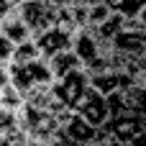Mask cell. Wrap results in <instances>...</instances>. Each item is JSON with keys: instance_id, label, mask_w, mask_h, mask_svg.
<instances>
[{"instance_id": "cell-12", "label": "cell", "mask_w": 146, "mask_h": 146, "mask_svg": "<svg viewBox=\"0 0 146 146\" xmlns=\"http://www.w3.org/2000/svg\"><path fill=\"white\" fill-rule=\"evenodd\" d=\"M33 59H41V54H38L36 44H33V38H28V41H21V44L13 46L8 62H13V64H26V62H33Z\"/></svg>"}, {"instance_id": "cell-10", "label": "cell", "mask_w": 146, "mask_h": 146, "mask_svg": "<svg viewBox=\"0 0 146 146\" xmlns=\"http://www.w3.org/2000/svg\"><path fill=\"white\" fill-rule=\"evenodd\" d=\"M18 8H21V5H15V8L8 10L5 15H0V31H3V36H5L13 46L21 44V41H28V38H31V31H28V26L23 23Z\"/></svg>"}, {"instance_id": "cell-5", "label": "cell", "mask_w": 146, "mask_h": 146, "mask_svg": "<svg viewBox=\"0 0 146 146\" xmlns=\"http://www.w3.org/2000/svg\"><path fill=\"white\" fill-rule=\"evenodd\" d=\"M100 128H103L110 139H115V141H121V144L126 146L128 141H133L141 131H146V118H144V115H139L136 110H131V113L110 115Z\"/></svg>"}, {"instance_id": "cell-4", "label": "cell", "mask_w": 146, "mask_h": 146, "mask_svg": "<svg viewBox=\"0 0 146 146\" xmlns=\"http://www.w3.org/2000/svg\"><path fill=\"white\" fill-rule=\"evenodd\" d=\"M87 85H90V77H87V72L80 67V69H72V72L56 77V80L51 82V90H54L56 100H59L64 108H74L77 100L82 98V92L87 90Z\"/></svg>"}, {"instance_id": "cell-13", "label": "cell", "mask_w": 146, "mask_h": 146, "mask_svg": "<svg viewBox=\"0 0 146 146\" xmlns=\"http://www.w3.org/2000/svg\"><path fill=\"white\" fill-rule=\"evenodd\" d=\"M110 13H113V10H110L103 0L90 3V5H87V26H100V23H103Z\"/></svg>"}, {"instance_id": "cell-8", "label": "cell", "mask_w": 146, "mask_h": 146, "mask_svg": "<svg viewBox=\"0 0 146 146\" xmlns=\"http://www.w3.org/2000/svg\"><path fill=\"white\" fill-rule=\"evenodd\" d=\"M33 44H36V49L44 59H51L54 54H59L64 49H72V36L51 26V28L41 31L38 36H33Z\"/></svg>"}, {"instance_id": "cell-2", "label": "cell", "mask_w": 146, "mask_h": 146, "mask_svg": "<svg viewBox=\"0 0 146 146\" xmlns=\"http://www.w3.org/2000/svg\"><path fill=\"white\" fill-rule=\"evenodd\" d=\"M8 69H10V85L26 95L31 87L36 85H49L54 82V74L49 69V62L41 56V59H33V62H26V64H13L8 62Z\"/></svg>"}, {"instance_id": "cell-9", "label": "cell", "mask_w": 146, "mask_h": 146, "mask_svg": "<svg viewBox=\"0 0 146 146\" xmlns=\"http://www.w3.org/2000/svg\"><path fill=\"white\" fill-rule=\"evenodd\" d=\"M90 77V85L103 92V95H110L115 90H128L133 85V77L123 69H105V72H95V74H87Z\"/></svg>"}, {"instance_id": "cell-3", "label": "cell", "mask_w": 146, "mask_h": 146, "mask_svg": "<svg viewBox=\"0 0 146 146\" xmlns=\"http://www.w3.org/2000/svg\"><path fill=\"white\" fill-rule=\"evenodd\" d=\"M110 49H115V51H121L131 59L146 54V28L141 26V21L139 18H126L123 28L110 38Z\"/></svg>"}, {"instance_id": "cell-11", "label": "cell", "mask_w": 146, "mask_h": 146, "mask_svg": "<svg viewBox=\"0 0 146 146\" xmlns=\"http://www.w3.org/2000/svg\"><path fill=\"white\" fill-rule=\"evenodd\" d=\"M46 62H49V69H51V74H54V80L62 77V74H67V72H72V69H80V67H82L80 56H77L72 49H64V51L54 54L51 59H46Z\"/></svg>"}, {"instance_id": "cell-15", "label": "cell", "mask_w": 146, "mask_h": 146, "mask_svg": "<svg viewBox=\"0 0 146 146\" xmlns=\"http://www.w3.org/2000/svg\"><path fill=\"white\" fill-rule=\"evenodd\" d=\"M10 51H13V44L3 36V31H0V62H8V59H10Z\"/></svg>"}, {"instance_id": "cell-17", "label": "cell", "mask_w": 146, "mask_h": 146, "mask_svg": "<svg viewBox=\"0 0 146 146\" xmlns=\"http://www.w3.org/2000/svg\"><path fill=\"white\" fill-rule=\"evenodd\" d=\"M90 146H123L121 141H115V139H103V141H95V144Z\"/></svg>"}, {"instance_id": "cell-1", "label": "cell", "mask_w": 146, "mask_h": 146, "mask_svg": "<svg viewBox=\"0 0 146 146\" xmlns=\"http://www.w3.org/2000/svg\"><path fill=\"white\" fill-rule=\"evenodd\" d=\"M15 121H18V128L23 131L26 139L36 141V144H44L49 136H54L59 131V118L56 113L51 110H41L31 103H21L18 110H15Z\"/></svg>"}, {"instance_id": "cell-18", "label": "cell", "mask_w": 146, "mask_h": 146, "mask_svg": "<svg viewBox=\"0 0 146 146\" xmlns=\"http://www.w3.org/2000/svg\"><path fill=\"white\" fill-rule=\"evenodd\" d=\"M10 146H41V144H36L31 139H23V141H15V144H10Z\"/></svg>"}, {"instance_id": "cell-6", "label": "cell", "mask_w": 146, "mask_h": 146, "mask_svg": "<svg viewBox=\"0 0 146 146\" xmlns=\"http://www.w3.org/2000/svg\"><path fill=\"white\" fill-rule=\"evenodd\" d=\"M18 10H21L23 23H26L28 31H31V38L54 26L56 8H51L46 0H21V8H18Z\"/></svg>"}, {"instance_id": "cell-19", "label": "cell", "mask_w": 146, "mask_h": 146, "mask_svg": "<svg viewBox=\"0 0 146 146\" xmlns=\"http://www.w3.org/2000/svg\"><path fill=\"white\" fill-rule=\"evenodd\" d=\"M136 18H139V21H141V26H144V28H146V5H144V8H141V13H139V15H136Z\"/></svg>"}, {"instance_id": "cell-16", "label": "cell", "mask_w": 146, "mask_h": 146, "mask_svg": "<svg viewBox=\"0 0 146 146\" xmlns=\"http://www.w3.org/2000/svg\"><path fill=\"white\" fill-rule=\"evenodd\" d=\"M126 146H146V131H141V133H139L133 141H128Z\"/></svg>"}, {"instance_id": "cell-14", "label": "cell", "mask_w": 146, "mask_h": 146, "mask_svg": "<svg viewBox=\"0 0 146 146\" xmlns=\"http://www.w3.org/2000/svg\"><path fill=\"white\" fill-rule=\"evenodd\" d=\"M18 128V121H15V110L0 105V133H10Z\"/></svg>"}, {"instance_id": "cell-7", "label": "cell", "mask_w": 146, "mask_h": 146, "mask_svg": "<svg viewBox=\"0 0 146 146\" xmlns=\"http://www.w3.org/2000/svg\"><path fill=\"white\" fill-rule=\"evenodd\" d=\"M77 110L87 123H92L95 128H100L108 118H110V110H108V103H105V95L98 92L92 85H87V90L82 92V98L77 100V105L72 108Z\"/></svg>"}]
</instances>
